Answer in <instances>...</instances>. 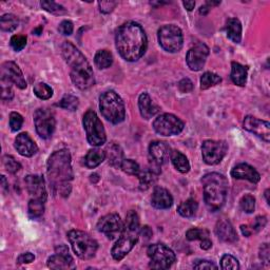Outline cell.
<instances>
[{"label":"cell","instance_id":"obj_1","mask_svg":"<svg viewBox=\"0 0 270 270\" xmlns=\"http://www.w3.org/2000/svg\"><path fill=\"white\" fill-rule=\"evenodd\" d=\"M118 53L127 62H137L146 53L148 47L147 35L140 25L134 21L122 24L115 35Z\"/></svg>","mask_w":270,"mask_h":270},{"label":"cell","instance_id":"obj_2","mask_svg":"<svg viewBox=\"0 0 270 270\" xmlns=\"http://www.w3.org/2000/svg\"><path fill=\"white\" fill-rule=\"evenodd\" d=\"M48 177L50 187L54 193H59L63 198L69 197L71 192L70 183L74 177L69 150H58L50 156L48 160Z\"/></svg>","mask_w":270,"mask_h":270},{"label":"cell","instance_id":"obj_3","mask_svg":"<svg viewBox=\"0 0 270 270\" xmlns=\"http://www.w3.org/2000/svg\"><path fill=\"white\" fill-rule=\"evenodd\" d=\"M62 55L70 67L71 80L80 90H88L95 84L94 72L87 58L70 41L62 45Z\"/></svg>","mask_w":270,"mask_h":270},{"label":"cell","instance_id":"obj_4","mask_svg":"<svg viewBox=\"0 0 270 270\" xmlns=\"http://www.w3.org/2000/svg\"><path fill=\"white\" fill-rule=\"evenodd\" d=\"M206 206L211 211H217L226 202L228 194V181L223 174L208 173L202 179Z\"/></svg>","mask_w":270,"mask_h":270},{"label":"cell","instance_id":"obj_5","mask_svg":"<svg viewBox=\"0 0 270 270\" xmlns=\"http://www.w3.org/2000/svg\"><path fill=\"white\" fill-rule=\"evenodd\" d=\"M140 233L139 218L135 211L131 210L126 216L124 230L111 250L114 260L121 261L133 249L137 243Z\"/></svg>","mask_w":270,"mask_h":270},{"label":"cell","instance_id":"obj_6","mask_svg":"<svg viewBox=\"0 0 270 270\" xmlns=\"http://www.w3.org/2000/svg\"><path fill=\"white\" fill-rule=\"evenodd\" d=\"M99 110L106 120L114 125L121 124L126 117L125 104L116 92L110 90L99 97Z\"/></svg>","mask_w":270,"mask_h":270},{"label":"cell","instance_id":"obj_7","mask_svg":"<svg viewBox=\"0 0 270 270\" xmlns=\"http://www.w3.org/2000/svg\"><path fill=\"white\" fill-rule=\"evenodd\" d=\"M68 240L75 255L81 260H91L96 255L98 249L97 242L87 232L80 230H71L68 232Z\"/></svg>","mask_w":270,"mask_h":270},{"label":"cell","instance_id":"obj_8","mask_svg":"<svg viewBox=\"0 0 270 270\" xmlns=\"http://www.w3.org/2000/svg\"><path fill=\"white\" fill-rule=\"evenodd\" d=\"M83 129L86 130L87 139L91 146L99 147L107 140L106 131L103 123L100 122L97 114L93 110H88L83 115Z\"/></svg>","mask_w":270,"mask_h":270},{"label":"cell","instance_id":"obj_9","mask_svg":"<svg viewBox=\"0 0 270 270\" xmlns=\"http://www.w3.org/2000/svg\"><path fill=\"white\" fill-rule=\"evenodd\" d=\"M157 38L160 47L169 53H176L183 48V32L175 24L163 25L157 32Z\"/></svg>","mask_w":270,"mask_h":270},{"label":"cell","instance_id":"obj_10","mask_svg":"<svg viewBox=\"0 0 270 270\" xmlns=\"http://www.w3.org/2000/svg\"><path fill=\"white\" fill-rule=\"evenodd\" d=\"M150 259V267L154 269L170 268L176 260L175 253L164 244L150 245L147 250Z\"/></svg>","mask_w":270,"mask_h":270},{"label":"cell","instance_id":"obj_11","mask_svg":"<svg viewBox=\"0 0 270 270\" xmlns=\"http://www.w3.org/2000/svg\"><path fill=\"white\" fill-rule=\"evenodd\" d=\"M185 124L177 116L165 113L159 115L153 122L154 131L163 136H173V135L180 134L184 130Z\"/></svg>","mask_w":270,"mask_h":270},{"label":"cell","instance_id":"obj_12","mask_svg":"<svg viewBox=\"0 0 270 270\" xmlns=\"http://www.w3.org/2000/svg\"><path fill=\"white\" fill-rule=\"evenodd\" d=\"M34 124H35V128L39 136L44 139H49L53 135L56 127L53 111H51L48 108L36 110L34 113Z\"/></svg>","mask_w":270,"mask_h":270},{"label":"cell","instance_id":"obj_13","mask_svg":"<svg viewBox=\"0 0 270 270\" xmlns=\"http://www.w3.org/2000/svg\"><path fill=\"white\" fill-rule=\"evenodd\" d=\"M228 145L225 140H205L202 145V159L207 165H217L227 154Z\"/></svg>","mask_w":270,"mask_h":270},{"label":"cell","instance_id":"obj_14","mask_svg":"<svg viewBox=\"0 0 270 270\" xmlns=\"http://www.w3.org/2000/svg\"><path fill=\"white\" fill-rule=\"evenodd\" d=\"M171 152L164 141H153L149 146V169L157 175L160 173V168L165 164L166 159L170 157Z\"/></svg>","mask_w":270,"mask_h":270},{"label":"cell","instance_id":"obj_15","mask_svg":"<svg viewBox=\"0 0 270 270\" xmlns=\"http://www.w3.org/2000/svg\"><path fill=\"white\" fill-rule=\"evenodd\" d=\"M125 224L121 216L116 213L107 214L101 217L97 223V230L104 233L109 240H114L120 236L124 230Z\"/></svg>","mask_w":270,"mask_h":270},{"label":"cell","instance_id":"obj_16","mask_svg":"<svg viewBox=\"0 0 270 270\" xmlns=\"http://www.w3.org/2000/svg\"><path fill=\"white\" fill-rule=\"evenodd\" d=\"M47 264L49 268L56 270L75 268L74 260L66 245H59L55 247V253L48 259Z\"/></svg>","mask_w":270,"mask_h":270},{"label":"cell","instance_id":"obj_17","mask_svg":"<svg viewBox=\"0 0 270 270\" xmlns=\"http://www.w3.org/2000/svg\"><path fill=\"white\" fill-rule=\"evenodd\" d=\"M208 56L209 48L205 44H198L188 51L186 55V63L191 71H201L204 68Z\"/></svg>","mask_w":270,"mask_h":270},{"label":"cell","instance_id":"obj_18","mask_svg":"<svg viewBox=\"0 0 270 270\" xmlns=\"http://www.w3.org/2000/svg\"><path fill=\"white\" fill-rule=\"evenodd\" d=\"M1 80L7 81L15 84L19 89L23 90L27 88V81H25L22 71L20 68L14 62H6L1 66Z\"/></svg>","mask_w":270,"mask_h":270},{"label":"cell","instance_id":"obj_19","mask_svg":"<svg viewBox=\"0 0 270 270\" xmlns=\"http://www.w3.org/2000/svg\"><path fill=\"white\" fill-rule=\"evenodd\" d=\"M243 127L245 130L251 132L264 141H270V124L268 122L259 120L253 116H246L244 120Z\"/></svg>","mask_w":270,"mask_h":270},{"label":"cell","instance_id":"obj_20","mask_svg":"<svg viewBox=\"0 0 270 270\" xmlns=\"http://www.w3.org/2000/svg\"><path fill=\"white\" fill-rule=\"evenodd\" d=\"M25 187L32 199L47 201V190L45 179L40 175H28L25 177Z\"/></svg>","mask_w":270,"mask_h":270},{"label":"cell","instance_id":"obj_21","mask_svg":"<svg viewBox=\"0 0 270 270\" xmlns=\"http://www.w3.org/2000/svg\"><path fill=\"white\" fill-rule=\"evenodd\" d=\"M15 148L17 152L22 156L25 157H31L34 154L37 153L38 147L31 137L28 133H20L17 135L15 139Z\"/></svg>","mask_w":270,"mask_h":270},{"label":"cell","instance_id":"obj_22","mask_svg":"<svg viewBox=\"0 0 270 270\" xmlns=\"http://www.w3.org/2000/svg\"><path fill=\"white\" fill-rule=\"evenodd\" d=\"M231 176L236 180H246L250 183L257 184L261 180L260 173L255 168L248 164H239L231 170Z\"/></svg>","mask_w":270,"mask_h":270},{"label":"cell","instance_id":"obj_23","mask_svg":"<svg viewBox=\"0 0 270 270\" xmlns=\"http://www.w3.org/2000/svg\"><path fill=\"white\" fill-rule=\"evenodd\" d=\"M173 204L171 193L163 187H156L151 198V205L156 209H169Z\"/></svg>","mask_w":270,"mask_h":270},{"label":"cell","instance_id":"obj_24","mask_svg":"<svg viewBox=\"0 0 270 270\" xmlns=\"http://www.w3.org/2000/svg\"><path fill=\"white\" fill-rule=\"evenodd\" d=\"M215 234L217 238L226 243H234L238 241V233L231 223L227 219H221L215 226Z\"/></svg>","mask_w":270,"mask_h":270},{"label":"cell","instance_id":"obj_25","mask_svg":"<svg viewBox=\"0 0 270 270\" xmlns=\"http://www.w3.org/2000/svg\"><path fill=\"white\" fill-rule=\"evenodd\" d=\"M138 108L140 115L145 120H150V118L155 116L156 113L159 111V108L155 104H153V101H152L148 93H142V94L139 95Z\"/></svg>","mask_w":270,"mask_h":270},{"label":"cell","instance_id":"obj_26","mask_svg":"<svg viewBox=\"0 0 270 270\" xmlns=\"http://www.w3.org/2000/svg\"><path fill=\"white\" fill-rule=\"evenodd\" d=\"M105 154L109 165H111L114 168L122 167V164L124 162V151L118 143H109L105 149Z\"/></svg>","mask_w":270,"mask_h":270},{"label":"cell","instance_id":"obj_27","mask_svg":"<svg viewBox=\"0 0 270 270\" xmlns=\"http://www.w3.org/2000/svg\"><path fill=\"white\" fill-rule=\"evenodd\" d=\"M248 67H245L239 63L233 62L231 64V74L230 77L234 84L239 87H244L247 82Z\"/></svg>","mask_w":270,"mask_h":270},{"label":"cell","instance_id":"obj_28","mask_svg":"<svg viewBox=\"0 0 270 270\" xmlns=\"http://www.w3.org/2000/svg\"><path fill=\"white\" fill-rule=\"evenodd\" d=\"M227 37L234 44H240L242 40V23L238 18H229L226 23Z\"/></svg>","mask_w":270,"mask_h":270},{"label":"cell","instance_id":"obj_29","mask_svg":"<svg viewBox=\"0 0 270 270\" xmlns=\"http://www.w3.org/2000/svg\"><path fill=\"white\" fill-rule=\"evenodd\" d=\"M106 159L105 151L100 149H92L90 150L86 157H84V166L89 169H94L98 167Z\"/></svg>","mask_w":270,"mask_h":270},{"label":"cell","instance_id":"obj_30","mask_svg":"<svg viewBox=\"0 0 270 270\" xmlns=\"http://www.w3.org/2000/svg\"><path fill=\"white\" fill-rule=\"evenodd\" d=\"M171 162L177 171L181 173H187L190 170V164L188 158L184 155L180 151H172L171 152Z\"/></svg>","mask_w":270,"mask_h":270},{"label":"cell","instance_id":"obj_31","mask_svg":"<svg viewBox=\"0 0 270 270\" xmlns=\"http://www.w3.org/2000/svg\"><path fill=\"white\" fill-rule=\"evenodd\" d=\"M94 64L100 70L108 69L113 64V55L108 50H99L94 57Z\"/></svg>","mask_w":270,"mask_h":270},{"label":"cell","instance_id":"obj_32","mask_svg":"<svg viewBox=\"0 0 270 270\" xmlns=\"http://www.w3.org/2000/svg\"><path fill=\"white\" fill-rule=\"evenodd\" d=\"M267 224V218L266 216H257L255 222H253V224L251 226L249 225H242L241 226V231L243 233V235L245 236H250L252 234L255 233H258L260 232L263 228L266 226Z\"/></svg>","mask_w":270,"mask_h":270},{"label":"cell","instance_id":"obj_33","mask_svg":"<svg viewBox=\"0 0 270 270\" xmlns=\"http://www.w3.org/2000/svg\"><path fill=\"white\" fill-rule=\"evenodd\" d=\"M139 180V189L141 191L148 190L151 186H153L157 180V174L153 171L145 170V171H139V173L136 175Z\"/></svg>","mask_w":270,"mask_h":270},{"label":"cell","instance_id":"obj_34","mask_svg":"<svg viewBox=\"0 0 270 270\" xmlns=\"http://www.w3.org/2000/svg\"><path fill=\"white\" fill-rule=\"evenodd\" d=\"M199 208V204L196 200L189 199L186 202H183L177 208V212L183 217H192L196 215Z\"/></svg>","mask_w":270,"mask_h":270},{"label":"cell","instance_id":"obj_35","mask_svg":"<svg viewBox=\"0 0 270 270\" xmlns=\"http://www.w3.org/2000/svg\"><path fill=\"white\" fill-rule=\"evenodd\" d=\"M45 202L44 201L36 200V199H31L29 202L28 206V212L29 216L31 218H39L45 213Z\"/></svg>","mask_w":270,"mask_h":270},{"label":"cell","instance_id":"obj_36","mask_svg":"<svg viewBox=\"0 0 270 270\" xmlns=\"http://www.w3.org/2000/svg\"><path fill=\"white\" fill-rule=\"evenodd\" d=\"M19 20L13 14H4L0 18V28L4 32H13L17 29Z\"/></svg>","mask_w":270,"mask_h":270},{"label":"cell","instance_id":"obj_37","mask_svg":"<svg viewBox=\"0 0 270 270\" xmlns=\"http://www.w3.org/2000/svg\"><path fill=\"white\" fill-rule=\"evenodd\" d=\"M222 82V77L218 76L217 74L206 72L202 75L201 77V89L202 90H207L211 87L216 86V84Z\"/></svg>","mask_w":270,"mask_h":270},{"label":"cell","instance_id":"obj_38","mask_svg":"<svg viewBox=\"0 0 270 270\" xmlns=\"http://www.w3.org/2000/svg\"><path fill=\"white\" fill-rule=\"evenodd\" d=\"M33 91L38 98L44 99V100L50 99L53 95V89L51 88L50 86H48V84L45 82L36 83L33 88Z\"/></svg>","mask_w":270,"mask_h":270},{"label":"cell","instance_id":"obj_39","mask_svg":"<svg viewBox=\"0 0 270 270\" xmlns=\"http://www.w3.org/2000/svg\"><path fill=\"white\" fill-rule=\"evenodd\" d=\"M78 105H79V99L76 96H73L70 94L65 95L62 98V100L56 104L57 107L69 110V111H75V110L78 108Z\"/></svg>","mask_w":270,"mask_h":270},{"label":"cell","instance_id":"obj_40","mask_svg":"<svg viewBox=\"0 0 270 270\" xmlns=\"http://www.w3.org/2000/svg\"><path fill=\"white\" fill-rule=\"evenodd\" d=\"M186 239L188 241H202L209 239V231L207 229H202V228H191L186 232Z\"/></svg>","mask_w":270,"mask_h":270},{"label":"cell","instance_id":"obj_41","mask_svg":"<svg viewBox=\"0 0 270 270\" xmlns=\"http://www.w3.org/2000/svg\"><path fill=\"white\" fill-rule=\"evenodd\" d=\"M40 5L42 8H44V10H46L47 12H49L51 14L64 15L67 13V10L63 5L58 4L54 1H41Z\"/></svg>","mask_w":270,"mask_h":270},{"label":"cell","instance_id":"obj_42","mask_svg":"<svg viewBox=\"0 0 270 270\" xmlns=\"http://www.w3.org/2000/svg\"><path fill=\"white\" fill-rule=\"evenodd\" d=\"M121 168L125 173L129 175H137L140 171L139 165L133 159H124Z\"/></svg>","mask_w":270,"mask_h":270},{"label":"cell","instance_id":"obj_43","mask_svg":"<svg viewBox=\"0 0 270 270\" xmlns=\"http://www.w3.org/2000/svg\"><path fill=\"white\" fill-rule=\"evenodd\" d=\"M240 205L244 212L252 213L256 209V199L250 196V194H246V196H244L241 199Z\"/></svg>","mask_w":270,"mask_h":270},{"label":"cell","instance_id":"obj_44","mask_svg":"<svg viewBox=\"0 0 270 270\" xmlns=\"http://www.w3.org/2000/svg\"><path fill=\"white\" fill-rule=\"evenodd\" d=\"M3 165L4 168L6 169V171L12 174L17 173L21 169V165L11 155H5L3 157Z\"/></svg>","mask_w":270,"mask_h":270},{"label":"cell","instance_id":"obj_45","mask_svg":"<svg viewBox=\"0 0 270 270\" xmlns=\"http://www.w3.org/2000/svg\"><path fill=\"white\" fill-rule=\"evenodd\" d=\"M27 36L21 35V34H17V35L12 36L10 40V45L12 49L16 52H19V51L23 50L24 47L27 46Z\"/></svg>","mask_w":270,"mask_h":270},{"label":"cell","instance_id":"obj_46","mask_svg":"<svg viewBox=\"0 0 270 270\" xmlns=\"http://www.w3.org/2000/svg\"><path fill=\"white\" fill-rule=\"evenodd\" d=\"M221 268L225 269V270L226 269L238 270V269H240L239 261L230 255H225V256H223V258L221 260Z\"/></svg>","mask_w":270,"mask_h":270},{"label":"cell","instance_id":"obj_47","mask_svg":"<svg viewBox=\"0 0 270 270\" xmlns=\"http://www.w3.org/2000/svg\"><path fill=\"white\" fill-rule=\"evenodd\" d=\"M23 124V117L17 112H12L10 114V128L13 132H17L21 129Z\"/></svg>","mask_w":270,"mask_h":270},{"label":"cell","instance_id":"obj_48","mask_svg":"<svg viewBox=\"0 0 270 270\" xmlns=\"http://www.w3.org/2000/svg\"><path fill=\"white\" fill-rule=\"evenodd\" d=\"M14 97V92L12 90V83L1 80V98L2 100L10 101Z\"/></svg>","mask_w":270,"mask_h":270},{"label":"cell","instance_id":"obj_49","mask_svg":"<svg viewBox=\"0 0 270 270\" xmlns=\"http://www.w3.org/2000/svg\"><path fill=\"white\" fill-rule=\"evenodd\" d=\"M194 269H217V266L213 263V262H210L207 260H198L196 263L193 264Z\"/></svg>","mask_w":270,"mask_h":270},{"label":"cell","instance_id":"obj_50","mask_svg":"<svg viewBox=\"0 0 270 270\" xmlns=\"http://www.w3.org/2000/svg\"><path fill=\"white\" fill-rule=\"evenodd\" d=\"M73 30H74L73 23L70 20L62 21V23L59 24V27H58V31L61 32L63 35H68V36L71 35V34L73 33Z\"/></svg>","mask_w":270,"mask_h":270},{"label":"cell","instance_id":"obj_51","mask_svg":"<svg viewBox=\"0 0 270 270\" xmlns=\"http://www.w3.org/2000/svg\"><path fill=\"white\" fill-rule=\"evenodd\" d=\"M116 5H117L116 1H99L98 2L99 11L104 14L111 13Z\"/></svg>","mask_w":270,"mask_h":270},{"label":"cell","instance_id":"obj_52","mask_svg":"<svg viewBox=\"0 0 270 270\" xmlns=\"http://www.w3.org/2000/svg\"><path fill=\"white\" fill-rule=\"evenodd\" d=\"M260 259L262 260V262L265 264H269V260H270V249H269V245L267 243L263 244L260 247V255H259Z\"/></svg>","mask_w":270,"mask_h":270},{"label":"cell","instance_id":"obj_53","mask_svg":"<svg viewBox=\"0 0 270 270\" xmlns=\"http://www.w3.org/2000/svg\"><path fill=\"white\" fill-rule=\"evenodd\" d=\"M179 90L183 93H189L193 90V82L189 78H184L179 82Z\"/></svg>","mask_w":270,"mask_h":270},{"label":"cell","instance_id":"obj_54","mask_svg":"<svg viewBox=\"0 0 270 270\" xmlns=\"http://www.w3.org/2000/svg\"><path fill=\"white\" fill-rule=\"evenodd\" d=\"M34 260H35V256H34L33 253L25 252L18 257V259H17V263L18 264H30Z\"/></svg>","mask_w":270,"mask_h":270},{"label":"cell","instance_id":"obj_55","mask_svg":"<svg viewBox=\"0 0 270 270\" xmlns=\"http://www.w3.org/2000/svg\"><path fill=\"white\" fill-rule=\"evenodd\" d=\"M143 235V236H145V238L146 239H150V236L152 235V230L150 229V227H148V226H145V227H142L141 228V229H140V233H139V235Z\"/></svg>","mask_w":270,"mask_h":270},{"label":"cell","instance_id":"obj_56","mask_svg":"<svg viewBox=\"0 0 270 270\" xmlns=\"http://www.w3.org/2000/svg\"><path fill=\"white\" fill-rule=\"evenodd\" d=\"M211 247H212V242H211L209 239H205V240L202 241V243H201V248L202 249L208 250Z\"/></svg>","mask_w":270,"mask_h":270},{"label":"cell","instance_id":"obj_57","mask_svg":"<svg viewBox=\"0 0 270 270\" xmlns=\"http://www.w3.org/2000/svg\"><path fill=\"white\" fill-rule=\"evenodd\" d=\"M183 5L185 6L186 10L191 12L194 8V6H196V2H194V1H184Z\"/></svg>","mask_w":270,"mask_h":270},{"label":"cell","instance_id":"obj_58","mask_svg":"<svg viewBox=\"0 0 270 270\" xmlns=\"http://www.w3.org/2000/svg\"><path fill=\"white\" fill-rule=\"evenodd\" d=\"M210 8H211V6H209V5L206 3L205 5H202V6L200 7V14H201V15H207V14L209 13V11H210Z\"/></svg>","mask_w":270,"mask_h":270},{"label":"cell","instance_id":"obj_59","mask_svg":"<svg viewBox=\"0 0 270 270\" xmlns=\"http://www.w3.org/2000/svg\"><path fill=\"white\" fill-rule=\"evenodd\" d=\"M1 185H2V189H3V190H7V189H8L6 180H5V177H4L3 175L1 176Z\"/></svg>","mask_w":270,"mask_h":270},{"label":"cell","instance_id":"obj_60","mask_svg":"<svg viewBox=\"0 0 270 270\" xmlns=\"http://www.w3.org/2000/svg\"><path fill=\"white\" fill-rule=\"evenodd\" d=\"M42 30H44V28H42V25H40V27H38L37 29H35L33 31V34H35V35H40Z\"/></svg>","mask_w":270,"mask_h":270},{"label":"cell","instance_id":"obj_61","mask_svg":"<svg viewBox=\"0 0 270 270\" xmlns=\"http://www.w3.org/2000/svg\"><path fill=\"white\" fill-rule=\"evenodd\" d=\"M269 189H267L266 191H265V198H266V201H267V204L269 205L270 204V201H269Z\"/></svg>","mask_w":270,"mask_h":270}]
</instances>
